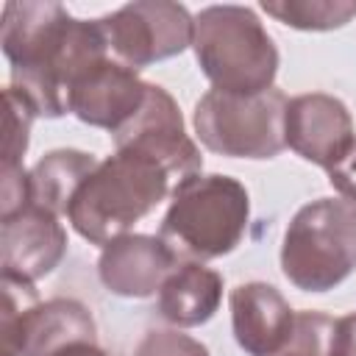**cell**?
I'll return each mask as SVG.
<instances>
[{"instance_id": "obj_1", "label": "cell", "mask_w": 356, "mask_h": 356, "mask_svg": "<svg viewBox=\"0 0 356 356\" xmlns=\"http://www.w3.org/2000/svg\"><path fill=\"white\" fill-rule=\"evenodd\" d=\"M0 44L11 64V86L36 117L67 114L72 83L108 58L100 19H75L61 3H8Z\"/></svg>"}, {"instance_id": "obj_2", "label": "cell", "mask_w": 356, "mask_h": 356, "mask_svg": "<svg viewBox=\"0 0 356 356\" xmlns=\"http://www.w3.org/2000/svg\"><path fill=\"white\" fill-rule=\"evenodd\" d=\"M170 192V172L131 150L100 161L78 186L67 220L92 245L125 236Z\"/></svg>"}, {"instance_id": "obj_3", "label": "cell", "mask_w": 356, "mask_h": 356, "mask_svg": "<svg viewBox=\"0 0 356 356\" xmlns=\"http://www.w3.org/2000/svg\"><path fill=\"white\" fill-rule=\"evenodd\" d=\"M250 197L231 175H186L175 184L159 236L178 261H209L231 253L248 228Z\"/></svg>"}, {"instance_id": "obj_4", "label": "cell", "mask_w": 356, "mask_h": 356, "mask_svg": "<svg viewBox=\"0 0 356 356\" xmlns=\"http://www.w3.org/2000/svg\"><path fill=\"white\" fill-rule=\"evenodd\" d=\"M192 50L200 72L214 89L234 95H259L273 89L278 50L245 6H209L195 17Z\"/></svg>"}, {"instance_id": "obj_5", "label": "cell", "mask_w": 356, "mask_h": 356, "mask_svg": "<svg viewBox=\"0 0 356 356\" xmlns=\"http://www.w3.org/2000/svg\"><path fill=\"white\" fill-rule=\"evenodd\" d=\"M281 270L303 292H328L356 270V206L342 197L306 203L286 225Z\"/></svg>"}, {"instance_id": "obj_6", "label": "cell", "mask_w": 356, "mask_h": 356, "mask_svg": "<svg viewBox=\"0 0 356 356\" xmlns=\"http://www.w3.org/2000/svg\"><path fill=\"white\" fill-rule=\"evenodd\" d=\"M286 103L289 100L275 86L259 95L209 89L195 103L192 122L211 153L228 159H273L286 147Z\"/></svg>"}, {"instance_id": "obj_7", "label": "cell", "mask_w": 356, "mask_h": 356, "mask_svg": "<svg viewBox=\"0 0 356 356\" xmlns=\"http://www.w3.org/2000/svg\"><path fill=\"white\" fill-rule=\"evenodd\" d=\"M3 356H53L72 342H97L92 312L72 298L39 303L33 284L3 278Z\"/></svg>"}, {"instance_id": "obj_8", "label": "cell", "mask_w": 356, "mask_h": 356, "mask_svg": "<svg viewBox=\"0 0 356 356\" xmlns=\"http://www.w3.org/2000/svg\"><path fill=\"white\" fill-rule=\"evenodd\" d=\"M108 50L131 70L178 56L192 44L195 17L167 0H136L100 17Z\"/></svg>"}, {"instance_id": "obj_9", "label": "cell", "mask_w": 356, "mask_h": 356, "mask_svg": "<svg viewBox=\"0 0 356 356\" xmlns=\"http://www.w3.org/2000/svg\"><path fill=\"white\" fill-rule=\"evenodd\" d=\"M111 136L117 150H131L161 164L170 178L184 181L203 167V156L184 128L181 108L164 86L147 83L142 108Z\"/></svg>"}, {"instance_id": "obj_10", "label": "cell", "mask_w": 356, "mask_h": 356, "mask_svg": "<svg viewBox=\"0 0 356 356\" xmlns=\"http://www.w3.org/2000/svg\"><path fill=\"white\" fill-rule=\"evenodd\" d=\"M284 139L300 159L323 167H337L356 142L348 106L325 92L298 95L286 103Z\"/></svg>"}, {"instance_id": "obj_11", "label": "cell", "mask_w": 356, "mask_h": 356, "mask_svg": "<svg viewBox=\"0 0 356 356\" xmlns=\"http://www.w3.org/2000/svg\"><path fill=\"white\" fill-rule=\"evenodd\" d=\"M67 253V231L58 217L36 203L0 220L3 278L28 281L53 273Z\"/></svg>"}, {"instance_id": "obj_12", "label": "cell", "mask_w": 356, "mask_h": 356, "mask_svg": "<svg viewBox=\"0 0 356 356\" xmlns=\"http://www.w3.org/2000/svg\"><path fill=\"white\" fill-rule=\"evenodd\" d=\"M147 83L122 61L103 58L70 89V111L95 128L117 134L145 103Z\"/></svg>"}, {"instance_id": "obj_13", "label": "cell", "mask_w": 356, "mask_h": 356, "mask_svg": "<svg viewBox=\"0 0 356 356\" xmlns=\"http://www.w3.org/2000/svg\"><path fill=\"white\" fill-rule=\"evenodd\" d=\"M178 256L161 236L125 234L103 245L97 259V275L111 295L150 298L161 289L164 278L178 267Z\"/></svg>"}, {"instance_id": "obj_14", "label": "cell", "mask_w": 356, "mask_h": 356, "mask_svg": "<svg viewBox=\"0 0 356 356\" xmlns=\"http://www.w3.org/2000/svg\"><path fill=\"white\" fill-rule=\"evenodd\" d=\"M231 323L248 356H278L292 339L295 312L273 284L248 281L231 289Z\"/></svg>"}, {"instance_id": "obj_15", "label": "cell", "mask_w": 356, "mask_h": 356, "mask_svg": "<svg viewBox=\"0 0 356 356\" xmlns=\"http://www.w3.org/2000/svg\"><path fill=\"white\" fill-rule=\"evenodd\" d=\"M222 300V275L203 261H181L161 284L156 312L178 325L192 328L214 317Z\"/></svg>"}, {"instance_id": "obj_16", "label": "cell", "mask_w": 356, "mask_h": 356, "mask_svg": "<svg viewBox=\"0 0 356 356\" xmlns=\"http://www.w3.org/2000/svg\"><path fill=\"white\" fill-rule=\"evenodd\" d=\"M97 164L100 161L83 150H50L31 170V203L53 211L56 217H67L78 186Z\"/></svg>"}, {"instance_id": "obj_17", "label": "cell", "mask_w": 356, "mask_h": 356, "mask_svg": "<svg viewBox=\"0 0 356 356\" xmlns=\"http://www.w3.org/2000/svg\"><path fill=\"white\" fill-rule=\"evenodd\" d=\"M261 8L275 17L278 22L298 28V31H334L342 28L356 17L353 0H281V3H261Z\"/></svg>"}, {"instance_id": "obj_18", "label": "cell", "mask_w": 356, "mask_h": 356, "mask_svg": "<svg viewBox=\"0 0 356 356\" xmlns=\"http://www.w3.org/2000/svg\"><path fill=\"white\" fill-rule=\"evenodd\" d=\"M3 100H6V111H3V167H8V164H22V156L28 150L31 122H33L36 111L31 108V103L14 86H8L3 92Z\"/></svg>"}, {"instance_id": "obj_19", "label": "cell", "mask_w": 356, "mask_h": 356, "mask_svg": "<svg viewBox=\"0 0 356 356\" xmlns=\"http://www.w3.org/2000/svg\"><path fill=\"white\" fill-rule=\"evenodd\" d=\"M334 320L323 312H298L295 331L278 356H328Z\"/></svg>"}, {"instance_id": "obj_20", "label": "cell", "mask_w": 356, "mask_h": 356, "mask_svg": "<svg viewBox=\"0 0 356 356\" xmlns=\"http://www.w3.org/2000/svg\"><path fill=\"white\" fill-rule=\"evenodd\" d=\"M134 356H209L206 345L197 339L172 331V328H153L142 337Z\"/></svg>"}, {"instance_id": "obj_21", "label": "cell", "mask_w": 356, "mask_h": 356, "mask_svg": "<svg viewBox=\"0 0 356 356\" xmlns=\"http://www.w3.org/2000/svg\"><path fill=\"white\" fill-rule=\"evenodd\" d=\"M31 206V172L22 164H8L0 170V220Z\"/></svg>"}, {"instance_id": "obj_22", "label": "cell", "mask_w": 356, "mask_h": 356, "mask_svg": "<svg viewBox=\"0 0 356 356\" xmlns=\"http://www.w3.org/2000/svg\"><path fill=\"white\" fill-rule=\"evenodd\" d=\"M328 181H331V186L342 195V200H348V203L356 206V142H353V147L348 150V156H345L337 167L328 170Z\"/></svg>"}, {"instance_id": "obj_23", "label": "cell", "mask_w": 356, "mask_h": 356, "mask_svg": "<svg viewBox=\"0 0 356 356\" xmlns=\"http://www.w3.org/2000/svg\"><path fill=\"white\" fill-rule=\"evenodd\" d=\"M331 356H356V312L334 320Z\"/></svg>"}, {"instance_id": "obj_24", "label": "cell", "mask_w": 356, "mask_h": 356, "mask_svg": "<svg viewBox=\"0 0 356 356\" xmlns=\"http://www.w3.org/2000/svg\"><path fill=\"white\" fill-rule=\"evenodd\" d=\"M53 356H111V353H106L97 342H72V345L61 348V350L53 353Z\"/></svg>"}, {"instance_id": "obj_25", "label": "cell", "mask_w": 356, "mask_h": 356, "mask_svg": "<svg viewBox=\"0 0 356 356\" xmlns=\"http://www.w3.org/2000/svg\"><path fill=\"white\" fill-rule=\"evenodd\" d=\"M328 356H331V350H328Z\"/></svg>"}]
</instances>
